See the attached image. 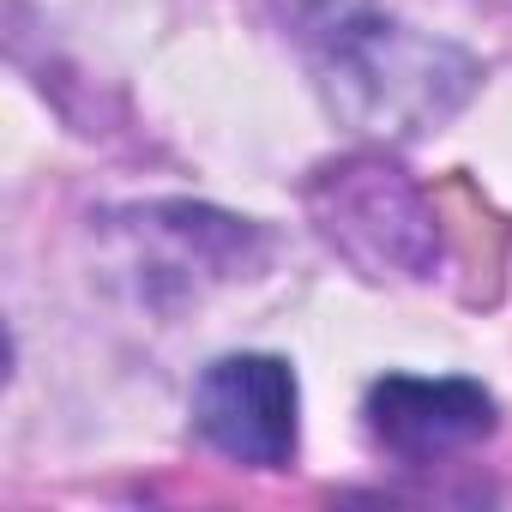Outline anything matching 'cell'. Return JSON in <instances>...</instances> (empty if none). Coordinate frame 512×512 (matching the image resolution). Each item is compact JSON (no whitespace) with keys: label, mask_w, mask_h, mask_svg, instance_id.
<instances>
[{"label":"cell","mask_w":512,"mask_h":512,"mask_svg":"<svg viewBox=\"0 0 512 512\" xmlns=\"http://www.w3.org/2000/svg\"><path fill=\"white\" fill-rule=\"evenodd\" d=\"M278 13L314 55L326 109L362 139L410 145L440 133L482 85L476 55L368 0H278Z\"/></svg>","instance_id":"cell-1"},{"label":"cell","mask_w":512,"mask_h":512,"mask_svg":"<svg viewBox=\"0 0 512 512\" xmlns=\"http://www.w3.org/2000/svg\"><path fill=\"white\" fill-rule=\"evenodd\" d=\"M314 235L368 284H422L446 260V235L428 193L386 157L350 151L308 175L302 187Z\"/></svg>","instance_id":"cell-2"},{"label":"cell","mask_w":512,"mask_h":512,"mask_svg":"<svg viewBox=\"0 0 512 512\" xmlns=\"http://www.w3.org/2000/svg\"><path fill=\"white\" fill-rule=\"evenodd\" d=\"M91 223H97V241L109 247V266L127 272V284L145 308L199 302L217 284L253 278L272 253V235L253 217L193 205V199L121 205V211L91 217Z\"/></svg>","instance_id":"cell-3"},{"label":"cell","mask_w":512,"mask_h":512,"mask_svg":"<svg viewBox=\"0 0 512 512\" xmlns=\"http://www.w3.org/2000/svg\"><path fill=\"white\" fill-rule=\"evenodd\" d=\"M193 434L241 470H290L302 446V386L272 350L217 356L193 380Z\"/></svg>","instance_id":"cell-4"},{"label":"cell","mask_w":512,"mask_h":512,"mask_svg":"<svg viewBox=\"0 0 512 512\" xmlns=\"http://www.w3.org/2000/svg\"><path fill=\"white\" fill-rule=\"evenodd\" d=\"M368 440L404 464H440L500 428V404L464 374H380L362 398Z\"/></svg>","instance_id":"cell-5"}]
</instances>
